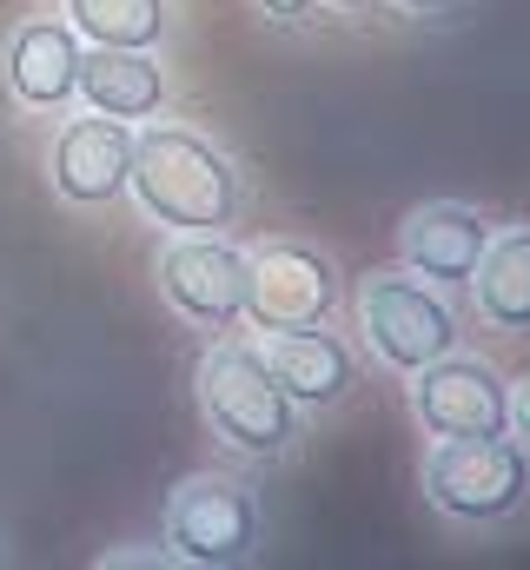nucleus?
<instances>
[{"mask_svg": "<svg viewBox=\"0 0 530 570\" xmlns=\"http://www.w3.org/2000/svg\"><path fill=\"white\" fill-rule=\"evenodd\" d=\"M127 186L159 226H186V233H213L239 213V173L213 140L186 134V127H153L132 140Z\"/></svg>", "mask_w": 530, "mask_h": 570, "instance_id": "1", "label": "nucleus"}, {"mask_svg": "<svg viewBox=\"0 0 530 570\" xmlns=\"http://www.w3.org/2000/svg\"><path fill=\"white\" fill-rule=\"evenodd\" d=\"M398 7H444V0H398Z\"/></svg>", "mask_w": 530, "mask_h": 570, "instance_id": "19", "label": "nucleus"}, {"mask_svg": "<svg viewBox=\"0 0 530 570\" xmlns=\"http://www.w3.org/2000/svg\"><path fill=\"white\" fill-rule=\"evenodd\" d=\"M159 292L206 332H226L233 318H246V253L219 246L213 233H193L179 246H166L159 259Z\"/></svg>", "mask_w": 530, "mask_h": 570, "instance_id": "8", "label": "nucleus"}, {"mask_svg": "<svg viewBox=\"0 0 530 570\" xmlns=\"http://www.w3.org/2000/svg\"><path fill=\"white\" fill-rule=\"evenodd\" d=\"M259 7H265V13H278V20H298L312 0H259Z\"/></svg>", "mask_w": 530, "mask_h": 570, "instance_id": "16", "label": "nucleus"}, {"mask_svg": "<svg viewBox=\"0 0 530 570\" xmlns=\"http://www.w3.org/2000/svg\"><path fill=\"white\" fill-rule=\"evenodd\" d=\"M338 7H352V13H365V7H379V0H338Z\"/></svg>", "mask_w": 530, "mask_h": 570, "instance_id": "18", "label": "nucleus"}, {"mask_svg": "<svg viewBox=\"0 0 530 570\" xmlns=\"http://www.w3.org/2000/svg\"><path fill=\"white\" fill-rule=\"evenodd\" d=\"M265 372L278 379V392L292 399V405H338L352 385H359V365H352V352L332 338V332H318V325H278V332H265Z\"/></svg>", "mask_w": 530, "mask_h": 570, "instance_id": "11", "label": "nucleus"}, {"mask_svg": "<svg viewBox=\"0 0 530 570\" xmlns=\"http://www.w3.org/2000/svg\"><path fill=\"white\" fill-rule=\"evenodd\" d=\"M67 13L94 47H159L166 33V0H67Z\"/></svg>", "mask_w": 530, "mask_h": 570, "instance_id": "15", "label": "nucleus"}, {"mask_svg": "<svg viewBox=\"0 0 530 570\" xmlns=\"http://www.w3.org/2000/svg\"><path fill=\"white\" fill-rule=\"evenodd\" d=\"M484 246H491V226H484V213H471V206H418V213H404V226H398V259H404V273L438 279V285H471Z\"/></svg>", "mask_w": 530, "mask_h": 570, "instance_id": "10", "label": "nucleus"}, {"mask_svg": "<svg viewBox=\"0 0 530 570\" xmlns=\"http://www.w3.org/2000/svg\"><path fill=\"white\" fill-rule=\"evenodd\" d=\"M265 524H259V504L246 484L233 478H186L173 491V518H166V544L179 564H199V570H233L259 551Z\"/></svg>", "mask_w": 530, "mask_h": 570, "instance_id": "4", "label": "nucleus"}, {"mask_svg": "<svg viewBox=\"0 0 530 570\" xmlns=\"http://www.w3.org/2000/svg\"><path fill=\"white\" fill-rule=\"evenodd\" d=\"M193 379H199L206 419H213V431H219L226 444H239V451H253V458L292 451V438H298V405L278 392V379L265 372L259 352H246V345H213Z\"/></svg>", "mask_w": 530, "mask_h": 570, "instance_id": "2", "label": "nucleus"}, {"mask_svg": "<svg viewBox=\"0 0 530 570\" xmlns=\"http://www.w3.org/2000/svg\"><path fill=\"white\" fill-rule=\"evenodd\" d=\"M359 325L372 338V352L392 365V372H418L444 352H458V318L451 305L418 279H398V273H372L359 279Z\"/></svg>", "mask_w": 530, "mask_h": 570, "instance_id": "5", "label": "nucleus"}, {"mask_svg": "<svg viewBox=\"0 0 530 570\" xmlns=\"http://www.w3.org/2000/svg\"><path fill=\"white\" fill-rule=\"evenodd\" d=\"M411 379H418L411 412L424 419V431H438V438H504L511 431V392L491 365L444 352V358L418 365Z\"/></svg>", "mask_w": 530, "mask_h": 570, "instance_id": "6", "label": "nucleus"}, {"mask_svg": "<svg viewBox=\"0 0 530 570\" xmlns=\"http://www.w3.org/2000/svg\"><path fill=\"white\" fill-rule=\"evenodd\" d=\"M424 491L458 524H498L524 504L530 451L511 444V431L504 438H438L424 458Z\"/></svg>", "mask_w": 530, "mask_h": 570, "instance_id": "3", "label": "nucleus"}, {"mask_svg": "<svg viewBox=\"0 0 530 570\" xmlns=\"http://www.w3.org/2000/svg\"><path fill=\"white\" fill-rule=\"evenodd\" d=\"M471 285H478V312L498 332H530V226L491 239Z\"/></svg>", "mask_w": 530, "mask_h": 570, "instance_id": "14", "label": "nucleus"}, {"mask_svg": "<svg viewBox=\"0 0 530 570\" xmlns=\"http://www.w3.org/2000/svg\"><path fill=\"white\" fill-rule=\"evenodd\" d=\"M127 166H132V134H127V120H114V114L67 120L60 140H53V186L73 206L120 199L127 193Z\"/></svg>", "mask_w": 530, "mask_h": 570, "instance_id": "9", "label": "nucleus"}, {"mask_svg": "<svg viewBox=\"0 0 530 570\" xmlns=\"http://www.w3.org/2000/svg\"><path fill=\"white\" fill-rule=\"evenodd\" d=\"M511 425H518V431L530 438V385L518 392V399H511Z\"/></svg>", "mask_w": 530, "mask_h": 570, "instance_id": "17", "label": "nucleus"}, {"mask_svg": "<svg viewBox=\"0 0 530 570\" xmlns=\"http://www.w3.org/2000/svg\"><path fill=\"white\" fill-rule=\"evenodd\" d=\"M73 94H87L94 114L146 120L166 100V73L146 47H94V53H80V87Z\"/></svg>", "mask_w": 530, "mask_h": 570, "instance_id": "13", "label": "nucleus"}, {"mask_svg": "<svg viewBox=\"0 0 530 570\" xmlns=\"http://www.w3.org/2000/svg\"><path fill=\"white\" fill-rule=\"evenodd\" d=\"M7 80H13V100L20 107H40V114H60L80 87V40L73 27L60 20H27L7 47Z\"/></svg>", "mask_w": 530, "mask_h": 570, "instance_id": "12", "label": "nucleus"}, {"mask_svg": "<svg viewBox=\"0 0 530 570\" xmlns=\"http://www.w3.org/2000/svg\"><path fill=\"white\" fill-rule=\"evenodd\" d=\"M338 305V273L325 253L312 246H265L259 259H246V318L259 332L278 325H325Z\"/></svg>", "mask_w": 530, "mask_h": 570, "instance_id": "7", "label": "nucleus"}]
</instances>
